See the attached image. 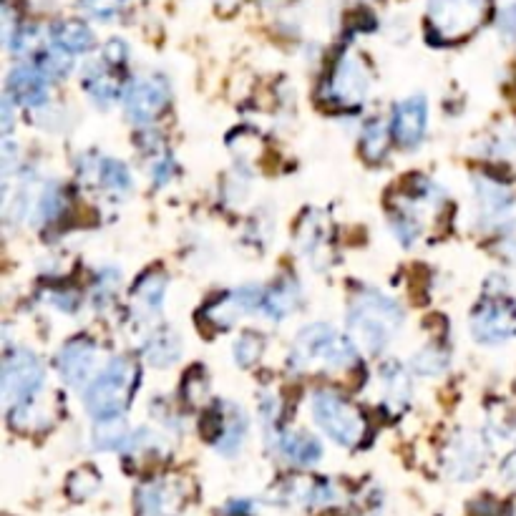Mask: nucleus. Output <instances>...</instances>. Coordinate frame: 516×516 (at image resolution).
<instances>
[{"label":"nucleus","mask_w":516,"mask_h":516,"mask_svg":"<svg viewBox=\"0 0 516 516\" xmlns=\"http://www.w3.org/2000/svg\"><path fill=\"white\" fill-rule=\"evenodd\" d=\"M406 323V313L381 290H360L348 308L350 335L368 353H383Z\"/></svg>","instance_id":"obj_1"},{"label":"nucleus","mask_w":516,"mask_h":516,"mask_svg":"<svg viewBox=\"0 0 516 516\" xmlns=\"http://www.w3.org/2000/svg\"><path fill=\"white\" fill-rule=\"evenodd\" d=\"M3 401L13 428H31L38 421L36 401L46 386V368L28 348H16L3 360Z\"/></svg>","instance_id":"obj_2"},{"label":"nucleus","mask_w":516,"mask_h":516,"mask_svg":"<svg viewBox=\"0 0 516 516\" xmlns=\"http://www.w3.org/2000/svg\"><path fill=\"white\" fill-rule=\"evenodd\" d=\"M355 363V345L328 323L305 325L292 343L290 365L298 371H348Z\"/></svg>","instance_id":"obj_3"},{"label":"nucleus","mask_w":516,"mask_h":516,"mask_svg":"<svg viewBox=\"0 0 516 516\" xmlns=\"http://www.w3.org/2000/svg\"><path fill=\"white\" fill-rule=\"evenodd\" d=\"M139 381L141 368L136 360L126 358V355L114 358L111 363H106L104 371L96 373V378L86 388V411L99 423L119 421L126 408L131 406Z\"/></svg>","instance_id":"obj_4"},{"label":"nucleus","mask_w":516,"mask_h":516,"mask_svg":"<svg viewBox=\"0 0 516 516\" xmlns=\"http://www.w3.org/2000/svg\"><path fill=\"white\" fill-rule=\"evenodd\" d=\"M310 413L313 421L330 441H335L343 449H355L368 436V421L365 413L335 391H315L310 398Z\"/></svg>","instance_id":"obj_5"},{"label":"nucleus","mask_w":516,"mask_h":516,"mask_svg":"<svg viewBox=\"0 0 516 516\" xmlns=\"http://www.w3.org/2000/svg\"><path fill=\"white\" fill-rule=\"evenodd\" d=\"M444 192L423 177H413L406 189L401 187V197L393 199V232L403 245H413L421 237L423 222L441 209Z\"/></svg>","instance_id":"obj_6"},{"label":"nucleus","mask_w":516,"mask_h":516,"mask_svg":"<svg viewBox=\"0 0 516 516\" xmlns=\"http://www.w3.org/2000/svg\"><path fill=\"white\" fill-rule=\"evenodd\" d=\"M489 16V0H428V36L441 43L469 38Z\"/></svg>","instance_id":"obj_7"},{"label":"nucleus","mask_w":516,"mask_h":516,"mask_svg":"<svg viewBox=\"0 0 516 516\" xmlns=\"http://www.w3.org/2000/svg\"><path fill=\"white\" fill-rule=\"evenodd\" d=\"M371 84V71H368L363 58L355 56V53H343L330 68L323 96L325 101H330L338 109L353 111L365 104Z\"/></svg>","instance_id":"obj_8"},{"label":"nucleus","mask_w":516,"mask_h":516,"mask_svg":"<svg viewBox=\"0 0 516 516\" xmlns=\"http://www.w3.org/2000/svg\"><path fill=\"white\" fill-rule=\"evenodd\" d=\"M169 99H172V91H169L167 79L159 76V73H146V76H139V79H134L126 86V116L139 126L152 124L167 111Z\"/></svg>","instance_id":"obj_9"},{"label":"nucleus","mask_w":516,"mask_h":516,"mask_svg":"<svg viewBox=\"0 0 516 516\" xmlns=\"http://www.w3.org/2000/svg\"><path fill=\"white\" fill-rule=\"evenodd\" d=\"M262 295H265V287L260 285L235 287V290L209 300V303L199 310V323L212 325L214 330H230L232 325L240 323L242 318H247V315H252L255 310L262 308Z\"/></svg>","instance_id":"obj_10"},{"label":"nucleus","mask_w":516,"mask_h":516,"mask_svg":"<svg viewBox=\"0 0 516 516\" xmlns=\"http://www.w3.org/2000/svg\"><path fill=\"white\" fill-rule=\"evenodd\" d=\"M471 335L481 345H501L516 338V303L509 298H486L471 315Z\"/></svg>","instance_id":"obj_11"},{"label":"nucleus","mask_w":516,"mask_h":516,"mask_svg":"<svg viewBox=\"0 0 516 516\" xmlns=\"http://www.w3.org/2000/svg\"><path fill=\"white\" fill-rule=\"evenodd\" d=\"M486 464V446L474 431H459L446 446V474L456 481H471Z\"/></svg>","instance_id":"obj_12"},{"label":"nucleus","mask_w":516,"mask_h":516,"mask_svg":"<svg viewBox=\"0 0 516 516\" xmlns=\"http://www.w3.org/2000/svg\"><path fill=\"white\" fill-rule=\"evenodd\" d=\"M298 250L310 265L328 267L333 262V227L318 209H310L298 225Z\"/></svg>","instance_id":"obj_13"},{"label":"nucleus","mask_w":516,"mask_h":516,"mask_svg":"<svg viewBox=\"0 0 516 516\" xmlns=\"http://www.w3.org/2000/svg\"><path fill=\"white\" fill-rule=\"evenodd\" d=\"M58 376L63 378L66 386H86L94 376L96 368V345L89 338H73L58 350L56 358Z\"/></svg>","instance_id":"obj_14"},{"label":"nucleus","mask_w":516,"mask_h":516,"mask_svg":"<svg viewBox=\"0 0 516 516\" xmlns=\"http://www.w3.org/2000/svg\"><path fill=\"white\" fill-rule=\"evenodd\" d=\"M428 126V101L426 96H411L393 109L391 131L393 139L403 149H416L426 136Z\"/></svg>","instance_id":"obj_15"},{"label":"nucleus","mask_w":516,"mask_h":516,"mask_svg":"<svg viewBox=\"0 0 516 516\" xmlns=\"http://www.w3.org/2000/svg\"><path fill=\"white\" fill-rule=\"evenodd\" d=\"M48 76L38 63H21L8 76V99L13 104L28 106V109H38L48 101Z\"/></svg>","instance_id":"obj_16"},{"label":"nucleus","mask_w":516,"mask_h":516,"mask_svg":"<svg viewBox=\"0 0 516 516\" xmlns=\"http://www.w3.org/2000/svg\"><path fill=\"white\" fill-rule=\"evenodd\" d=\"M182 484L174 479L146 481L136 491V511L139 516H174L182 506Z\"/></svg>","instance_id":"obj_17"},{"label":"nucleus","mask_w":516,"mask_h":516,"mask_svg":"<svg viewBox=\"0 0 516 516\" xmlns=\"http://www.w3.org/2000/svg\"><path fill=\"white\" fill-rule=\"evenodd\" d=\"M476 207H479V222L484 230L501 227L514 207V194L494 179H476Z\"/></svg>","instance_id":"obj_18"},{"label":"nucleus","mask_w":516,"mask_h":516,"mask_svg":"<svg viewBox=\"0 0 516 516\" xmlns=\"http://www.w3.org/2000/svg\"><path fill=\"white\" fill-rule=\"evenodd\" d=\"M167 287V272L159 270V267L146 270L131 287V310H134L136 318H154V315L162 313Z\"/></svg>","instance_id":"obj_19"},{"label":"nucleus","mask_w":516,"mask_h":516,"mask_svg":"<svg viewBox=\"0 0 516 516\" xmlns=\"http://www.w3.org/2000/svg\"><path fill=\"white\" fill-rule=\"evenodd\" d=\"M119 68L111 66V63H106L104 58H101L99 63H91V66H86L84 71V89L86 94L91 96V101H94L96 106H101V109H109V106H114L116 101L121 99V79H119Z\"/></svg>","instance_id":"obj_20"},{"label":"nucleus","mask_w":516,"mask_h":516,"mask_svg":"<svg viewBox=\"0 0 516 516\" xmlns=\"http://www.w3.org/2000/svg\"><path fill=\"white\" fill-rule=\"evenodd\" d=\"M182 353V335L174 328H169V325L154 328L152 333L146 335L144 343H141V355H144V360H149L154 368H169V365H174L182 358Z\"/></svg>","instance_id":"obj_21"},{"label":"nucleus","mask_w":516,"mask_h":516,"mask_svg":"<svg viewBox=\"0 0 516 516\" xmlns=\"http://www.w3.org/2000/svg\"><path fill=\"white\" fill-rule=\"evenodd\" d=\"M51 46L66 56H79L94 48V31L76 18L58 21L51 26Z\"/></svg>","instance_id":"obj_22"},{"label":"nucleus","mask_w":516,"mask_h":516,"mask_svg":"<svg viewBox=\"0 0 516 516\" xmlns=\"http://www.w3.org/2000/svg\"><path fill=\"white\" fill-rule=\"evenodd\" d=\"M277 451L298 466H313L323 459V446L305 431H280Z\"/></svg>","instance_id":"obj_23"},{"label":"nucleus","mask_w":516,"mask_h":516,"mask_svg":"<svg viewBox=\"0 0 516 516\" xmlns=\"http://www.w3.org/2000/svg\"><path fill=\"white\" fill-rule=\"evenodd\" d=\"M84 177H94L96 184L101 189L111 194H124L131 189V174L126 169V164H121L119 159H111V157H101L94 159V162H86L84 164Z\"/></svg>","instance_id":"obj_24"},{"label":"nucleus","mask_w":516,"mask_h":516,"mask_svg":"<svg viewBox=\"0 0 516 516\" xmlns=\"http://www.w3.org/2000/svg\"><path fill=\"white\" fill-rule=\"evenodd\" d=\"M300 303V290L292 280H277L275 285L265 287V295H262V308L260 313H265L270 320H282L298 308Z\"/></svg>","instance_id":"obj_25"},{"label":"nucleus","mask_w":516,"mask_h":516,"mask_svg":"<svg viewBox=\"0 0 516 516\" xmlns=\"http://www.w3.org/2000/svg\"><path fill=\"white\" fill-rule=\"evenodd\" d=\"M393 131H388V124L383 119H371L363 126V136H360V152L368 162H381L386 159L388 146H391Z\"/></svg>","instance_id":"obj_26"},{"label":"nucleus","mask_w":516,"mask_h":516,"mask_svg":"<svg viewBox=\"0 0 516 516\" xmlns=\"http://www.w3.org/2000/svg\"><path fill=\"white\" fill-rule=\"evenodd\" d=\"M381 388L386 406L403 408L408 396H411V383H408L406 371L398 363H386L381 368Z\"/></svg>","instance_id":"obj_27"},{"label":"nucleus","mask_w":516,"mask_h":516,"mask_svg":"<svg viewBox=\"0 0 516 516\" xmlns=\"http://www.w3.org/2000/svg\"><path fill=\"white\" fill-rule=\"evenodd\" d=\"M99 486H101L99 471L91 469V466H81V469H76L71 476H68L66 491L73 501H84L89 499V496H94L96 491H99Z\"/></svg>","instance_id":"obj_28"},{"label":"nucleus","mask_w":516,"mask_h":516,"mask_svg":"<svg viewBox=\"0 0 516 516\" xmlns=\"http://www.w3.org/2000/svg\"><path fill=\"white\" fill-rule=\"evenodd\" d=\"M245 433H247L245 413H242L237 406H230V413H227L225 436H222V441L217 444L219 454H235V451L240 449L242 441H245Z\"/></svg>","instance_id":"obj_29"},{"label":"nucleus","mask_w":516,"mask_h":516,"mask_svg":"<svg viewBox=\"0 0 516 516\" xmlns=\"http://www.w3.org/2000/svg\"><path fill=\"white\" fill-rule=\"evenodd\" d=\"M33 212H36V217L43 219V222H53V219L61 217V212H63V189L56 187V184H48V187L43 189L41 194H38Z\"/></svg>","instance_id":"obj_30"},{"label":"nucleus","mask_w":516,"mask_h":516,"mask_svg":"<svg viewBox=\"0 0 516 516\" xmlns=\"http://www.w3.org/2000/svg\"><path fill=\"white\" fill-rule=\"evenodd\" d=\"M265 340L257 333H242V338L235 343V360L240 368H252L262 358Z\"/></svg>","instance_id":"obj_31"},{"label":"nucleus","mask_w":516,"mask_h":516,"mask_svg":"<svg viewBox=\"0 0 516 516\" xmlns=\"http://www.w3.org/2000/svg\"><path fill=\"white\" fill-rule=\"evenodd\" d=\"M179 393H182V398L189 403V406H199V403H204V398H207L209 393L207 373H204L202 368H192V371L187 373V378H184Z\"/></svg>","instance_id":"obj_32"},{"label":"nucleus","mask_w":516,"mask_h":516,"mask_svg":"<svg viewBox=\"0 0 516 516\" xmlns=\"http://www.w3.org/2000/svg\"><path fill=\"white\" fill-rule=\"evenodd\" d=\"M413 368H416L421 376H438V373L446 368V353L441 348L428 345V348H423L421 353L413 358Z\"/></svg>","instance_id":"obj_33"},{"label":"nucleus","mask_w":516,"mask_h":516,"mask_svg":"<svg viewBox=\"0 0 516 516\" xmlns=\"http://www.w3.org/2000/svg\"><path fill=\"white\" fill-rule=\"evenodd\" d=\"M96 449H124L129 436L124 433V426H119V421H106L101 423V428H96Z\"/></svg>","instance_id":"obj_34"},{"label":"nucleus","mask_w":516,"mask_h":516,"mask_svg":"<svg viewBox=\"0 0 516 516\" xmlns=\"http://www.w3.org/2000/svg\"><path fill=\"white\" fill-rule=\"evenodd\" d=\"M79 3L91 13V16L104 18V21L114 18L116 13L121 11V6H124V0H79Z\"/></svg>","instance_id":"obj_35"},{"label":"nucleus","mask_w":516,"mask_h":516,"mask_svg":"<svg viewBox=\"0 0 516 516\" xmlns=\"http://www.w3.org/2000/svg\"><path fill=\"white\" fill-rule=\"evenodd\" d=\"M119 287V272L116 270H104L96 282V298H111V292Z\"/></svg>","instance_id":"obj_36"},{"label":"nucleus","mask_w":516,"mask_h":516,"mask_svg":"<svg viewBox=\"0 0 516 516\" xmlns=\"http://www.w3.org/2000/svg\"><path fill=\"white\" fill-rule=\"evenodd\" d=\"M174 172H177V167H174L172 157H159L157 164H154V172H152L154 184H157V187H162V184H167L169 179H172Z\"/></svg>","instance_id":"obj_37"},{"label":"nucleus","mask_w":516,"mask_h":516,"mask_svg":"<svg viewBox=\"0 0 516 516\" xmlns=\"http://www.w3.org/2000/svg\"><path fill=\"white\" fill-rule=\"evenodd\" d=\"M104 61L111 66L121 68L126 63V43L121 41H109L104 48Z\"/></svg>","instance_id":"obj_38"},{"label":"nucleus","mask_w":516,"mask_h":516,"mask_svg":"<svg viewBox=\"0 0 516 516\" xmlns=\"http://www.w3.org/2000/svg\"><path fill=\"white\" fill-rule=\"evenodd\" d=\"M499 28H501V33H506V36L516 38V3H511V6L501 13Z\"/></svg>","instance_id":"obj_39"},{"label":"nucleus","mask_w":516,"mask_h":516,"mask_svg":"<svg viewBox=\"0 0 516 516\" xmlns=\"http://www.w3.org/2000/svg\"><path fill=\"white\" fill-rule=\"evenodd\" d=\"M501 479L506 481V484L516 486V449L511 451L509 456H506L504 461H501Z\"/></svg>","instance_id":"obj_40"},{"label":"nucleus","mask_w":516,"mask_h":516,"mask_svg":"<svg viewBox=\"0 0 516 516\" xmlns=\"http://www.w3.org/2000/svg\"><path fill=\"white\" fill-rule=\"evenodd\" d=\"M11 129H13V101L6 96V101H3V134L8 136V131Z\"/></svg>","instance_id":"obj_41"}]
</instances>
